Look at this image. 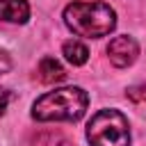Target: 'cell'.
<instances>
[{
    "label": "cell",
    "instance_id": "1",
    "mask_svg": "<svg viewBox=\"0 0 146 146\" xmlns=\"http://www.w3.org/2000/svg\"><path fill=\"white\" fill-rule=\"evenodd\" d=\"M64 23L78 36L100 39V36H107L116 27V14L103 0L71 2L64 9Z\"/></svg>",
    "mask_w": 146,
    "mask_h": 146
},
{
    "label": "cell",
    "instance_id": "2",
    "mask_svg": "<svg viewBox=\"0 0 146 146\" xmlns=\"http://www.w3.org/2000/svg\"><path fill=\"white\" fill-rule=\"evenodd\" d=\"M87 105V91L80 87H62L36 98L32 105V116L36 121H78L84 116Z\"/></svg>",
    "mask_w": 146,
    "mask_h": 146
},
{
    "label": "cell",
    "instance_id": "3",
    "mask_svg": "<svg viewBox=\"0 0 146 146\" xmlns=\"http://www.w3.org/2000/svg\"><path fill=\"white\" fill-rule=\"evenodd\" d=\"M87 139L91 146H130L128 119L119 110H100L87 123Z\"/></svg>",
    "mask_w": 146,
    "mask_h": 146
},
{
    "label": "cell",
    "instance_id": "4",
    "mask_svg": "<svg viewBox=\"0 0 146 146\" xmlns=\"http://www.w3.org/2000/svg\"><path fill=\"white\" fill-rule=\"evenodd\" d=\"M107 55H110V62H112L114 66L125 68V66H130V64L137 59V55H139V46H137V41H135L132 36L121 34V36H114V39L110 41V46H107Z\"/></svg>",
    "mask_w": 146,
    "mask_h": 146
},
{
    "label": "cell",
    "instance_id": "5",
    "mask_svg": "<svg viewBox=\"0 0 146 146\" xmlns=\"http://www.w3.org/2000/svg\"><path fill=\"white\" fill-rule=\"evenodd\" d=\"M30 18V5L25 0H0V21L25 23Z\"/></svg>",
    "mask_w": 146,
    "mask_h": 146
},
{
    "label": "cell",
    "instance_id": "6",
    "mask_svg": "<svg viewBox=\"0 0 146 146\" xmlns=\"http://www.w3.org/2000/svg\"><path fill=\"white\" fill-rule=\"evenodd\" d=\"M36 78L43 84H55V82H62L66 78V73H64L62 64L55 57H43L39 62V66H36Z\"/></svg>",
    "mask_w": 146,
    "mask_h": 146
},
{
    "label": "cell",
    "instance_id": "7",
    "mask_svg": "<svg viewBox=\"0 0 146 146\" xmlns=\"http://www.w3.org/2000/svg\"><path fill=\"white\" fill-rule=\"evenodd\" d=\"M62 50H64V57H66L73 66H82V64L89 59V50H87V46L80 43V41H75V39L66 41V43L62 46Z\"/></svg>",
    "mask_w": 146,
    "mask_h": 146
},
{
    "label": "cell",
    "instance_id": "8",
    "mask_svg": "<svg viewBox=\"0 0 146 146\" xmlns=\"http://www.w3.org/2000/svg\"><path fill=\"white\" fill-rule=\"evenodd\" d=\"M32 146H73V144L59 132H41L34 137Z\"/></svg>",
    "mask_w": 146,
    "mask_h": 146
},
{
    "label": "cell",
    "instance_id": "9",
    "mask_svg": "<svg viewBox=\"0 0 146 146\" xmlns=\"http://www.w3.org/2000/svg\"><path fill=\"white\" fill-rule=\"evenodd\" d=\"M128 100L137 107H146V84H139V87H130L128 89Z\"/></svg>",
    "mask_w": 146,
    "mask_h": 146
},
{
    "label": "cell",
    "instance_id": "10",
    "mask_svg": "<svg viewBox=\"0 0 146 146\" xmlns=\"http://www.w3.org/2000/svg\"><path fill=\"white\" fill-rule=\"evenodd\" d=\"M9 68H11V59H9V55H7V52H2V50H0V75L9 73Z\"/></svg>",
    "mask_w": 146,
    "mask_h": 146
},
{
    "label": "cell",
    "instance_id": "11",
    "mask_svg": "<svg viewBox=\"0 0 146 146\" xmlns=\"http://www.w3.org/2000/svg\"><path fill=\"white\" fill-rule=\"evenodd\" d=\"M7 103H9V91L0 87V114L5 112V107H7Z\"/></svg>",
    "mask_w": 146,
    "mask_h": 146
}]
</instances>
